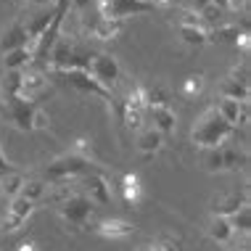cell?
<instances>
[{"label": "cell", "instance_id": "1", "mask_svg": "<svg viewBox=\"0 0 251 251\" xmlns=\"http://www.w3.org/2000/svg\"><path fill=\"white\" fill-rule=\"evenodd\" d=\"M235 132V127H230L225 119L217 114V108H206L199 119L193 122L191 130V143L203 148V151H212V148H220L230 140V135Z\"/></svg>", "mask_w": 251, "mask_h": 251}, {"label": "cell", "instance_id": "2", "mask_svg": "<svg viewBox=\"0 0 251 251\" xmlns=\"http://www.w3.org/2000/svg\"><path fill=\"white\" fill-rule=\"evenodd\" d=\"M100 169L96 167L93 159H85V156H77V153H61L56 156L53 161H48L43 169V180L45 182H69V180H82L87 175H96Z\"/></svg>", "mask_w": 251, "mask_h": 251}, {"label": "cell", "instance_id": "3", "mask_svg": "<svg viewBox=\"0 0 251 251\" xmlns=\"http://www.w3.org/2000/svg\"><path fill=\"white\" fill-rule=\"evenodd\" d=\"M93 8L100 19L125 22L127 16H140V13L153 11V3L151 0H93Z\"/></svg>", "mask_w": 251, "mask_h": 251}, {"label": "cell", "instance_id": "4", "mask_svg": "<svg viewBox=\"0 0 251 251\" xmlns=\"http://www.w3.org/2000/svg\"><path fill=\"white\" fill-rule=\"evenodd\" d=\"M35 100L16 96V98H3L0 100V119L11 122L16 130L29 132L32 130V114H35Z\"/></svg>", "mask_w": 251, "mask_h": 251}, {"label": "cell", "instance_id": "5", "mask_svg": "<svg viewBox=\"0 0 251 251\" xmlns=\"http://www.w3.org/2000/svg\"><path fill=\"white\" fill-rule=\"evenodd\" d=\"M93 209H96V203L87 199L85 193H72L69 199H64L58 203L56 212H58V217L66 222V225L85 227L87 222H90V217H93Z\"/></svg>", "mask_w": 251, "mask_h": 251}, {"label": "cell", "instance_id": "6", "mask_svg": "<svg viewBox=\"0 0 251 251\" xmlns=\"http://www.w3.org/2000/svg\"><path fill=\"white\" fill-rule=\"evenodd\" d=\"M87 74H90L100 87H106V90L111 93L114 87L119 85L122 66H119V61L114 56H108V53H93L90 64H87Z\"/></svg>", "mask_w": 251, "mask_h": 251}, {"label": "cell", "instance_id": "7", "mask_svg": "<svg viewBox=\"0 0 251 251\" xmlns=\"http://www.w3.org/2000/svg\"><path fill=\"white\" fill-rule=\"evenodd\" d=\"M203 164H206L209 172H233V169H238L246 164V153L243 151H235V148H212V151H206L203 156Z\"/></svg>", "mask_w": 251, "mask_h": 251}, {"label": "cell", "instance_id": "8", "mask_svg": "<svg viewBox=\"0 0 251 251\" xmlns=\"http://www.w3.org/2000/svg\"><path fill=\"white\" fill-rule=\"evenodd\" d=\"M32 212H35V203H32V201L22 199V196L11 199L8 206H5L3 220H0V230H3V233H16V230L32 217Z\"/></svg>", "mask_w": 251, "mask_h": 251}, {"label": "cell", "instance_id": "9", "mask_svg": "<svg viewBox=\"0 0 251 251\" xmlns=\"http://www.w3.org/2000/svg\"><path fill=\"white\" fill-rule=\"evenodd\" d=\"M82 185H85L82 193L93 203H98V206L111 203V182L106 180L103 172H96V175H87V177H82Z\"/></svg>", "mask_w": 251, "mask_h": 251}, {"label": "cell", "instance_id": "10", "mask_svg": "<svg viewBox=\"0 0 251 251\" xmlns=\"http://www.w3.org/2000/svg\"><path fill=\"white\" fill-rule=\"evenodd\" d=\"M241 206H249V196L246 193H217L212 201H209V209L217 217H230L235 214Z\"/></svg>", "mask_w": 251, "mask_h": 251}, {"label": "cell", "instance_id": "11", "mask_svg": "<svg viewBox=\"0 0 251 251\" xmlns=\"http://www.w3.org/2000/svg\"><path fill=\"white\" fill-rule=\"evenodd\" d=\"M146 114L151 117L156 132L172 135L175 130H177V114H175V108L169 103L167 106H151V108H146Z\"/></svg>", "mask_w": 251, "mask_h": 251}, {"label": "cell", "instance_id": "12", "mask_svg": "<svg viewBox=\"0 0 251 251\" xmlns=\"http://www.w3.org/2000/svg\"><path fill=\"white\" fill-rule=\"evenodd\" d=\"M64 77H66V82H69V85L74 87V90H79V93H90V96L111 98V93H108L106 87H100V85H98V82H96V79H93L87 72H77V69H74V72H66Z\"/></svg>", "mask_w": 251, "mask_h": 251}, {"label": "cell", "instance_id": "13", "mask_svg": "<svg viewBox=\"0 0 251 251\" xmlns=\"http://www.w3.org/2000/svg\"><path fill=\"white\" fill-rule=\"evenodd\" d=\"M96 233L103 235V238H111V241H119V238H127V235L135 233V225L127 220H119V217H111V220H100L96 225Z\"/></svg>", "mask_w": 251, "mask_h": 251}, {"label": "cell", "instance_id": "14", "mask_svg": "<svg viewBox=\"0 0 251 251\" xmlns=\"http://www.w3.org/2000/svg\"><path fill=\"white\" fill-rule=\"evenodd\" d=\"M48 87V74L43 69H24V77H22V96L35 100L40 93Z\"/></svg>", "mask_w": 251, "mask_h": 251}, {"label": "cell", "instance_id": "15", "mask_svg": "<svg viewBox=\"0 0 251 251\" xmlns=\"http://www.w3.org/2000/svg\"><path fill=\"white\" fill-rule=\"evenodd\" d=\"M206 233H209V238L214 243H220V246H230L235 238V230L230 225V220L227 217H217V214H212V220H209V225H206Z\"/></svg>", "mask_w": 251, "mask_h": 251}, {"label": "cell", "instance_id": "16", "mask_svg": "<svg viewBox=\"0 0 251 251\" xmlns=\"http://www.w3.org/2000/svg\"><path fill=\"white\" fill-rule=\"evenodd\" d=\"M119 191H122L125 203H130V206H138V203L143 201V185H140V177H138V175H132V172L122 175Z\"/></svg>", "mask_w": 251, "mask_h": 251}, {"label": "cell", "instance_id": "17", "mask_svg": "<svg viewBox=\"0 0 251 251\" xmlns=\"http://www.w3.org/2000/svg\"><path fill=\"white\" fill-rule=\"evenodd\" d=\"M32 61H35V56H32L29 45L8 50V53H3V72H24V69H29Z\"/></svg>", "mask_w": 251, "mask_h": 251}, {"label": "cell", "instance_id": "18", "mask_svg": "<svg viewBox=\"0 0 251 251\" xmlns=\"http://www.w3.org/2000/svg\"><path fill=\"white\" fill-rule=\"evenodd\" d=\"M26 45H29V37H26L24 22H16V24H13L11 29L3 35V40H0V50H3V53L16 50V48H26Z\"/></svg>", "mask_w": 251, "mask_h": 251}, {"label": "cell", "instance_id": "19", "mask_svg": "<svg viewBox=\"0 0 251 251\" xmlns=\"http://www.w3.org/2000/svg\"><path fill=\"white\" fill-rule=\"evenodd\" d=\"M138 151L140 153H146V156H153V153H159L161 148H164V135L161 132H156L153 127H148V130H140L138 132Z\"/></svg>", "mask_w": 251, "mask_h": 251}, {"label": "cell", "instance_id": "20", "mask_svg": "<svg viewBox=\"0 0 251 251\" xmlns=\"http://www.w3.org/2000/svg\"><path fill=\"white\" fill-rule=\"evenodd\" d=\"M217 96L230 98V100H249L251 90H249V85H241V82H235V79L225 77L220 85H217Z\"/></svg>", "mask_w": 251, "mask_h": 251}, {"label": "cell", "instance_id": "21", "mask_svg": "<svg viewBox=\"0 0 251 251\" xmlns=\"http://www.w3.org/2000/svg\"><path fill=\"white\" fill-rule=\"evenodd\" d=\"M122 32V22H114V19H96V24H93L90 35L96 40H103V43H108V40H114Z\"/></svg>", "mask_w": 251, "mask_h": 251}, {"label": "cell", "instance_id": "22", "mask_svg": "<svg viewBox=\"0 0 251 251\" xmlns=\"http://www.w3.org/2000/svg\"><path fill=\"white\" fill-rule=\"evenodd\" d=\"M48 188H50V185H48L45 180H24L22 193H19V196H22V199H26V201H32V203L37 206V203L43 201L45 196H48Z\"/></svg>", "mask_w": 251, "mask_h": 251}, {"label": "cell", "instance_id": "23", "mask_svg": "<svg viewBox=\"0 0 251 251\" xmlns=\"http://www.w3.org/2000/svg\"><path fill=\"white\" fill-rule=\"evenodd\" d=\"M180 40L193 48H203L209 45V29L206 26H180Z\"/></svg>", "mask_w": 251, "mask_h": 251}, {"label": "cell", "instance_id": "24", "mask_svg": "<svg viewBox=\"0 0 251 251\" xmlns=\"http://www.w3.org/2000/svg\"><path fill=\"white\" fill-rule=\"evenodd\" d=\"M24 180H26V177H24L22 172H19V169H16V172H11V175H3V177H0V193H3L8 201L16 199V196L22 193Z\"/></svg>", "mask_w": 251, "mask_h": 251}, {"label": "cell", "instance_id": "25", "mask_svg": "<svg viewBox=\"0 0 251 251\" xmlns=\"http://www.w3.org/2000/svg\"><path fill=\"white\" fill-rule=\"evenodd\" d=\"M22 77H24V72H3V79H0V93H3V98L22 96Z\"/></svg>", "mask_w": 251, "mask_h": 251}, {"label": "cell", "instance_id": "26", "mask_svg": "<svg viewBox=\"0 0 251 251\" xmlns=\"http://www.w3.org/2000/svg\"><path fill=\"white\" fill-rule=\"evenodd\" d=\"M122 122H125L127 130L140 132V130H143V122H146V111H140V108H130V106H122Z\"/></svg>", "mask_w": 251, "mask_h": 251}, {"label": "cell", "instance_id": "27", "mask_svg": "<svg viewBox=\"0 0 251 251\" xmlns=\"http://www.w3.org/2000/svg\"><path fill=\"white\" fill-rule=\"evenodd\" d=\"M227 220H230V225H233L235 235H241V233H251V209H249V206H241L238 212L230 214Z\"/></svg>", "mask_w": 251, "mask_h": 251}, {"label": "cell", "instance_id": "28", "mask_svg": "<svg viewBox=\"0 0 251 251\" xmlns=\"http://www.w3.org/2000/svg\"><path fill=\"white\" fill-rule=\"evenodd\" d=\"M143 100H146V108H151V106H167L169 103V96H167V90L164 87H146L143 85Z\"/></svg>", "mask_w": 251, "mask_h": 251}, {"label": "cell", "instance_id": "29", "mask_svg": "<svg viewBox=\"0 0 251 251\" xmlns=\"http://www.w3.org/2000/svg\"><path fill=\"white\" fill-rule=\"evenodd\" d=\"M203 85H206V79H203V74H191V77L182 79V96L185 98H196L203 93Z\"/></svg>", "mask_w": 251, "mask_h": 251}, {"label": "cell", "instance_id": "30", "mask_svg": "<svg viewBox=\"0 0 251 251\" xmlns=\"http://www.w3.org/2000/svg\"><path fill=\"white\" fill-rule=\"evenodd\" d=\"M122 106H130V108H140L146 111V100H143V85H132L125 96V103Z\"/></svg>", "mask_w": 251, "mask_h": 251}, {"label": "cell", "instance_id": "31", "mask_svg": "<svg viewBox=\"0 0 251 251\" xmlns=\"http://www.w3.org/2000/svg\"><path fill=\"white\" fill-rule=\"evenodd\" d=\"M153 251H182V243L177 238H172V235H159L153 243H151Z\"/></svg>", "mask_w": 251, "mask_h": 251}, {"label": "cell", "instance_id": "32", "mask_svg": "<svg viewBox=\"0 0 251 251\" xmlns=\"http://www.w3.org/2000/svg\"><path fill=\"white\" fill-rule=\"evenodd\" d=\"M50 127V114L45 108H35L32 114V130H48Z\"/></svg>", "mask_w": 251, "mask_h": 251}, {"label": "cell", "instance_id": "33", "mask_svg": "<svg viewBox=\"0 0 251 251\" xmlns=\"http://www.w3.org/2000/svg\"><path fill=\"white\" fill-rule=\"evenodd\" d=\"M227 77H230V79H235V82H241V85H249V64L243 61L241 66H233Z\"/></svg>", "mask_w": 251, "mask_h": 251}, {"label": "cell", "instance_id": "34", "mask_svg": "<svg viewBox=\"0 0 251 251\" xmlns=\"http://www.w3.org/2000/svg\"><path fill=\"white\" fill-rule=\"evenodd\" d=\"M72 153H77V156H85V159H90V153H93V140H87V138H77V143H74Z\"/></svg>", "mask_w": 251, "mask_h": 251}, {"label": "cell", "instance_id": "35", "mask_svg": "<svg viewBox=\"0 0 251 251\" xmlns=\"http://www.w3.org/2000/svg\"><path fill=\"white\" fill-rule=\"evenodd\" d=\"M180 26H203L199 11H185V13H182V16H180Z\"/></svg>", "mask_w": 251, "mask_h": 251}, {"label": "cell", "instance_id": "36", "mask_svg": "<svg viewBox=\"0 0 251 251\" xmlns=\"http://www.w3.org/2000/svg\"><path fill=\"white\" fill-rule=\"evenodd\" d=\"M26 3H29L32 8H37V11H50V8L58 5V0H26Z\"/></svg>", "mask_w": 251, "mask_h": 251}, {"label": "cell", "instance_id": "37", "mask_svg": "<svg viewBox=\"0 0 251 251\" xmlns=\"http://www.w3.org/2000/svg\"><path fill=\"white\" fill-rule=\"evenodd\" d=\"M233 45H235V48H241V50H243V53H246V56H249V45H251V40H249V32L243 29L241 35L235 37V43H233Z\"/></svg>", "mask_w": 251, "mask_h": 251}, {"label": "cell", "instance_id": "38", "mask_svg": "<svg viewBox=\"0 0 251 251\" xmlns=\"http://www.w3.org/2000/svg\"><path fill=\"white\" fill-rule=\"evenodd\" d=\"M249 125V100H243L241 108H238V125H235V130L238 127H246Z\"/></svg>", "mask_w": 251, "mask_h": 251}, {"label": "cell", "instance_id": "39", "mask_svg": "<svg viewBox=\"0 0 251 251\" xmlns=\"http://www.w3.org/2000/svg\"><path fill=\"white\" fill-rule=\"evenodd\" d=\"M11 172H16V167L11 164L8 159H5V153H3V148H0V177L3 175H11Z\"/></svg>", "mask_w": 251, "mask_h": 251}, {"label": "cell", "instance_id": "40", "mask_svg": "<svg viewBox=\"0 0 251 251\" xmlns=\"http://www.w3.org/2000/svg\"><path fill=\"white\" fill-rule=\"evenodd\" d=\"M209 3H212V5H217V8H220V11H235V5H233V0H209Z\"/></svg>", "mask_w": 251, "mask_h": 251}, {"label": "cell", "instance_id": "41", "mask_svg": "<svg viewBox=\"0 0 251 251\" xmlns=\"http://www.w3.org/2000/svg\"><path fill=\"white\" fill-rule=\"evenodd\" d=\"M16 251H40L37 249V243L35 241H24V243H19V249Z\"/></svg>", "mask_w": 251, "mask_h": 251}, {"label": "cell", "instance_id": "42", "mask_svg": "<svg viewBox=\"0 0 251 251\" xmlns=\"http://www.w3.org/2000/svg\"><path fill=\"white\" fill-rule=\"evenodd\" d=\"M135 251H153V249H151V243H143V246H138Z\"/></svg>", "mask_w": 251, "mask_h": 251}]
</instances>
